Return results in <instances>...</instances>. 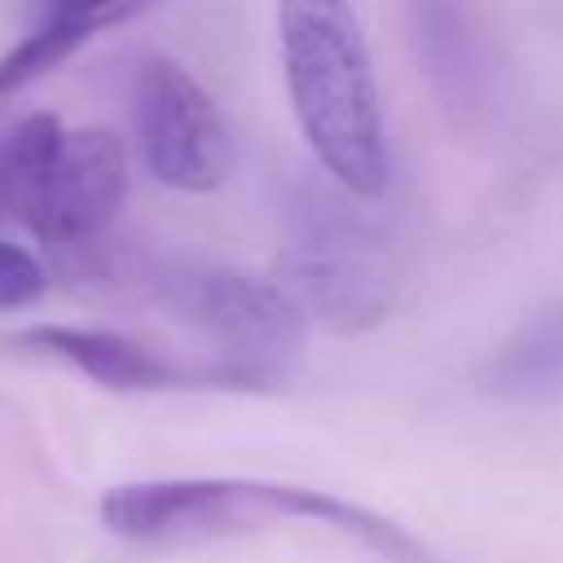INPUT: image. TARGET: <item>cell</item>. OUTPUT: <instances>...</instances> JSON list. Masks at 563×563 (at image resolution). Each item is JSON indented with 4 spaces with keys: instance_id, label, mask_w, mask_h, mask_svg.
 <instances>
[{
    "instance_id": "8fae6325",
    "label": "cell",
    "mask_w": 563,
    "mask_h": 563,
    "mask_svg": "<svg viewBox=\"0 0 563 563\" xmlns=\"http://www.w3.org/2000/svg\"><path fill=\"white\" fill-rule=\"evenodd\" d=\"M101 26L106 22H88V18H44V26L35 35H26L18 48H9L0 57V92H13L26 79L44 75L48 66H57L66 53H75Z\"/></svg>"
},
{
    "instance_id": "9c48e42d",
    "label": "cell",
    "mask_w": 563,
    "mask_h": 563,
    "mask_svg": "<svg viewBox=\"0 0 563 563\" xmlns=\"http://www.w3.org/2000/svg\"><path fill=\"white\" fill-rule=\"evenodd\" d=\"M413 13H418V48L427 57L431 79L453 101H471L475 97V48H471L457 0H413Z\"/></svg>"
},
{
    "instance_id": "6da1fadb",
    "label": "cell",
    "mask_w": 563,
    "mask_h": 563,
    "mask_svg": "<svg viewBox=\"0 0 563 563\" xmlns=\"http://www.w3.org/2000/svg\"><path fill=\"white\" fill-rule=\"evenodd\" d=\"M101 523L141 545H198L238 532L317 523L369 545L391 563H435V554L396 519L334 493L264 479H141L101 497Z\"/></svg>"
},
{
    "instance_id": "4fadbf2b",
    "label": "cell",
    "mask_w": 563,
    "mask_h": 563,
    "mask_svg": "<svg viewBox=\"0 0 563 563\" xmlns=\"http://www.w3.org/2000/svg\"><path fill=\"white\" fill-rule=\"evenodd\" d=\"M119 0H44V18H88V22H114Z\"/></svg>"
},
{
    "instance_id": "8992f818",
    "label": "cell",
    "mask_w": 563,
    "mask_h": 563,
    "mask_svg": "<svg viewBox=\"0 0 563 563\" xmlns=\"http://www.w3.org/2000/svg\"><path fill=\"white\" fill-rule=\"evenodd\" d=\"M123 194H128L123 141L110 128H79V132H62L53 158L35 176L18 216L31 224V233L44 246L75 251L106 233V224L123 207Z\"/></svg>"
},
{
    "instance_id": "277c9868",
    "label": "cell",
    "mask_w": 563,
    "mask_h": 563,
    "mask_svg": "<svg viewBox=\"0 0 563 563\" xmlns=\"http://www.w3.org/2000/svg\"><path fill=\"white\" fill-rule=\"evenodd\" d=\"M154 286L158 299L211 343L216 365L207 369V383L268 387L303 347L308 317L277 282L220 264H172Z\"/></svg>"
},
{
    "instance_id": "7a4b0ae2",
    "label": "cell",
    "mask_w": 563,
    "mask_h": 563,
    "mask_svg": "<svg viewBox=\"0 0 563 563\" xmlns=\"http://www.w3.org/2000/svg\"><path fill=\"white\" fill-rule=\"evenodd\" d=\"M277 31L290 106L312 154L339 189L378 198L387 189V132L352 4L277 0Z\"/></svg>"
},
{
    "instance_id": "5b68a950",
    "label": "cell",
    "mask_w": 563,
    "mask_h": 563,
    "mask_svg": "<svg viewBox=\"0 0 563 563\" xmlns=\"http://www.w3.org/2000/svg\"><path fill=\"white\" fill-rule=\"evenodd\" d=\"M132 123L145 167L172 189H216L233 172V136L202 84L172 57L150 53L132 79Z\"/></svg>"
},
{
    "instance_id": "30bf717a",
    "label": "cell",
    "mask_w": 563,
    "mask_h": 563,
    "mask_svg": "<svg viewBox=\"0 0 563 563\" xmlns=\"http://www.w3.org/2000/svg\"><path fill=\"white\" fill-rule=\"evenodd\" d=\"M57 141H62V128L53 114H31L9 136H0V216L22 211L35 176L53 158Z\"/></svg>"
},
{
    "instance_id": "3957f363",
    "label": "cell",
    "mask_w": 563,
    "mask_h": 563,
    "mask_svg": "<svg viewBox=\"0 0 563 563\" xmlns=\"http://www.w3.org/2000/svg\"><path fill=\"white\" fill-rule=\"evenodd\" d=\"M273 282L308 321L334 334L374 330L400 299V264L387 238L330 194H308L295 207V233L277 255Z\"/></svg>"
},
{
    "instance_id": "7c38bea8",
    "label": "cell",
    "mask_w": 563,
    "mask_h": 563,
    "mask_svg": "<svg viewBox=\"0 0 563 563\" xmlns=\"http://www.w3.org/2000/svg\"><path fill=\"white\" fill-rule=\"evenodd\" d=\"M40 290H44V268L35 264V255H26L13 242H0V312L40 299Z\"/></svg>"
},
{
    "instance_id": "ba28073f",
    "label": "cell",
    "mask_w": 563,
    "mask_h": 563,
    "mask_svg": "<svg viewBox=\"0 0 563 563\" xmlns=\"http://www.w3.org/2000/svg\"><path fill=\"white\" fill-rule=\"evenodd\" d=\"M488 383L510 396L563 391V308L532 317L488 365Z\"/></svg>"
},
{
    "instance_id": "52a82bcc",
    "label": "cell",
    "mask_w": 563,
    "mask_h": 563,
    "mask_svg": "<svg viewBox=\"0 0 563 563\" xmlns=\"http://www.w3.org/2000/svg\"><path fill=\"white\" fill-rule=\"evenodd\" d=\"M18 343L62 356L75 369H84L88 378L119 387V391H154V387H176L189 383L194 374L180 369L176 361H167L163 352L114 334V330H84V325H31L18 334Z\"/></svg>"
}]
</instances>
